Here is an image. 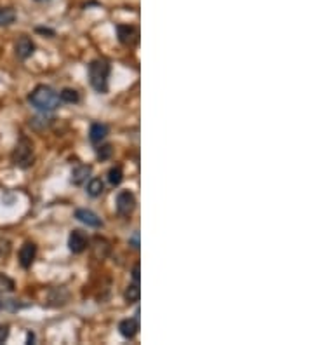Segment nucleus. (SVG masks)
<instances>
[{"mask_svg": "<svg viewBox=\"0 0 313 345\" xmlns=\"http://www.w3.org/2000/svg\"><path fill=\"white\" fill-rule=\"evenodd\" d=\"M28 101L39 112H54L61 105L59 95L49 86H37L33 91L28 95Z\"/></svg>", "mask_w": 313, "mask_h": 345, "instance_id": "f257e3e1", "label": "nucleus"}, {"mask_svg": "<svg viewBox=\"0 0 313 345\" xmlns=\"http://www.w3.org/2000/svg\"><path fill=\"white\" fill-rule=\"evenodd\" d=\"M110 72L112 67L107 59H94L89 65V82L94 91H97L99 95H107L108 92V79H110Z\"/></svg>", "mask_w": 313, "mask_h": 345, "instance_id": "f03ea898", "label": "nucleus"}, {"mask_svg": "<svg viewBox=\"0 0 313 345\" xmlns=\"http://www.w3.org/2000/svg\"><path fill=\"white\" fill-rule=\"evenodd\" d=\"M11 159H12V164L18 166V168H21V169L30 168V166L33 164V159H35L33 157V143H31L26 136H21L18 143H16L14 150H12Z\"/></svg>", "mask_w": 313, "mask_h": 345, "instance_id": "7ed1b4c3", "label": "nucleus"}, {"mask_svg": "<svg viewBox=\"0 0 313 345\" xmlns=\"http://www.w3.org/2000/svg\"><path fill=\"white\" fill-rule=\"evenodd\" d=\"M136 209V197L131 190H122L117 196V211L120 216L129 218L132 214V211Z\"/></svg>", "mask_w": 313, "mask_h": 345, "instance_id": "20e7f679", "label": "nucleus"}, {"mask_svg": "<svg viewBox=\"0 0 313 345\" xmlns=\"http://www.w3.org/2000/svg\"><path fill=\"white\" fill-rule=\"evenodd\" d=\"M117 37H119L120 44L134 47L140 42V30L132 25H117Z\"/></svg>", "mask_w": 313, "mask_h": 345, "instance_id": "39448f33", "label": "nucleus"}, {"mask_svg": "<svg viewBox=\"0 0 313 345\" xmlns=\"http://www.w3.org/2000/svg\"><path fill=\"white\" fill-rule=\"evenodd\" d=\"M87 246H89L87 235H85L82 230H73L70 234V237H68V247H70L72 253H75V255L82 253V251L87 249Z\"/></svg>", "mask_w": 313, "mask_h": 345, "instance_id": "423d86ee", "label": "nucleus"}, {"mask_svg": "<svg viewBox=\"0 0 313 345\" xmlns=\"http://www.w3.org/2000/svg\"><path fill=\"white\" fill-rule=\"evenodd\" d=\"M14 51H16V56H18L19 59L30 58V56L35 52V44H33V40H31L30 37H26V35H21V37L16 40Z\"/></svg>", "mask_w": 313, "mask_h": 345, "instance_id": "0eeeda50", "label": "nucleus"}, {"mask_svg": "<svg viewBox=\"0 0 313 345\" xmlns=\"http://www.w3.org/2000/svg\"><path fill=\"white\" fill-rule=\"evenodd\" d=\"M75 218L79 222H82L84 225L92 227V229H99V227H103V222H101V218L97 216L94 211H91V209H84V208L77 209L75 211Z\"/></svg>", "mask_w": 313, "mask_h": 345, "instance_id": "6e6552de", "label": "nucleus"}, {"mask_svg": "<svg viewBox=\"0 0 313 345\" xmlns=\"http://www.w3.org/2000/svg\"><path fill=\"white\" fill-rule=\"evenodd\" d=\"M35 257H37V246L33 242H24L21 249H19V265H21L23 269H30L31 263L35 262Z\"/></svg>", "mask_w": 313, "mask_h": 345, "instance_id": "1a4fd4ad", "label": "nucleus"}, {"mask_svg": "<svg viewBox=\"0 0 313 345\" xmlns=\"http://www.w3.org/2000/svg\"><path fill=\"white\" fill-rule=\"evenodd\" d=\"M119 331H120V335L124 336V338L132 340L134 336L137 335V331H140V323H137L136 318H134V319H124V321H120V324H119Z\"/></svg>", "mask_w": 313, "mask_h": 345, "instance_id": "9d476101", "label": "nucleus"}, {"mask_svg": "<svg viewBox=\"0 0 313 345\" xmlns=\"http://www.w3.org/2000/svg\"><path fill=\"white\" fill-rule=\"evenodd\" d=\"M108 133H110V128L107 124L94 122V124H91V128H89V140H91V143L97 145L108 136Z\"/></svg>", "mask_w": 313, "mask_h": 345, "instance_id": "9b49d317", "label": "nucleus"}, {"mask_svg": "<svg viewBox=\"0 0 313 345\" xmlns=\"http://www.w3.org/2000/svg\"><path fill=\"white\" fill-rule=\"evenodd\" d=\"M92 173V166L89 164H79L75 169L72 171V183L73 185H82L89 180Z\"/></svg>", "mask_w": 313, "mask_h": 345, "instance_id": "f8f14e48", "label": "nucleus"}, {"mask_svg": "<svg viewBox=\"0 0 313 345\" xmlns=\"http://www.w3.org/2000/svg\"><path fill=\"white\" fill-rule=\"evenodd\" d=\"M105 192V183L101 178H91L87 183V194L91 197H99Z\"/></svg>", "mask_w": 313, "mask_h": 345, "instance_id": "ddd939ff", "label": "nucleus"}, {"mask_svg": "<svg viewBox=\"0 0 313 345\" xmlns=\"http://www.w3.org/2000/svg\"><path fill=\"white\" fill-rule=\"evenodd\" d=\"M122 180H124V169H122V166H113V168H110V171H108L110 185L119 186L122 183Z\"/></svg>", "mask_w": 313, "mask_h": 345, "instance_id": "4468645a", "label": "nucleus"}, {"mask_svg": "<svg viewBox=\"0 0 313 345\" xmlns=\"http://www.w3.org/2000/svg\"><path fill=\"white\" fill-rule=\"evenodd\" d=\"M59 100L64 101V103H79L80 101V95L79 91H75V89H70V87H64L63 91L59 92Z\"/></svg>", "mask_w": 313, "mask_h": 345, "instance_id": "2eb2a0df", "label": "nucleus"}, {"mask_svg": "<svg viewBox=\"0 0 313 345\" xmlns=\"http://www.w3.org/2000/svg\"><path fill=\"white\" fill-rule=\"evenodd\" d=\"M125 300H127V303H136L140 302V296H141V290H140V283H134V284H129L127 290H125Z\"/></svg>", "mask_w": 313, "mask_h": 345, "instance_id": "dca6fc26", "label": "nucleus"}, {"mask_svg": "<svg viewBox=\"0 0 313 345\" xmlns=\"http://www.w3.org/2000/svg\"><path fill=\"white\" fill-rule=\"evenodd\" d=\"M16 21V11L11 7H0V26H7Z\"/></svg>", "mask_w": 313, "mask_h": 345, "instance_id": "f3484780", "label": "nucleus"}, {"mask_svg": "<svg viewBox=\"0 0 313 345\" xmlns=\"http://www.w3.org/2000/svg\"><path fill=\"white\" fill-rule=\"evenodd\" d=\"M112 153H113V148H112V145H99V147L96 148V157L99 161H107L112 157Z\"/></svg>", "mask_w": 313, "mask_h": 345, "instance_id": "a211bd4d", "label": "nucleus"}, {"mask_svg": "<svg viewBox=\"0 0 313 345\" xmlns=\"http://www.w3.org/2000/svg\"><path fill=\"white\" fill-rule=\"evenodd\" d=\"M0 290H6V291H14V281L9 279L7 275L0 274Z\"/></svg>", "mask_w": 313, "mask_h": 345, "instance_id": "6ab92c4d", "label": "nucleus"}, {"mask_svg": "<svg viewBox=\"0 0 313 345\" xmlns=\"http://www.w3.org/2000/svg\"><path fill=\"white\" fill-rule=\"evenodd\" d=\"M9 338V326L7 324H0V343H4Z\"/></svg>", "mask_w": 313, "mask_h": 345, "instance_id": "aec40b11", "label": "nucleus"}, {"mask_svg": "<svg viewBox=\"0 0 313 345\" xmlns=\"http://www.w3.org/2000/svg\"><path fill=\"white\" fill-rule=\"evenodd\" d=\"M132 279H134V283H140V265H134V269H132Z\"/></svg>", "mask_w": 313, "mask_h": 345, "instance_id": "412c9836", "label": "nucleus"}, {"mask_svg": "<svg viewBox=\"0 0 313 345\" xmlns=\"http://www.w3.org/2000/svg\"><path fill=\"white\" fill-rule=\"evenodd\" d=\"M33 342H35V335H33L31 331H28V333H26V343H28V345H31Z\"/></svg>", "mask_w": 313, "mask_h": 345, "instance_id": "4be33fe9", "label": "nucleus"}, {"mask_svg": "<svg viewBox=\"0 0 313 345\" xmlns=\"http://www.w3.org/2000/svg\"><path fill=\"white\" fill-rule=\"evenodd\" d=\"M39 34H47V35H54V30H49V28H37Z\"/></svg>", "mask_w": 313, "mask_h": 345, "instance_id": "5701e85b", "label": "nucleus"}, {"mask_svg": "<svg viewBox=\"0 0 313 345\" xmlns=\"http://www.w3.org/2000/svg\"><path fill=\"white\" fill-rule=\"evenodd\" d=\"M131 242H132V247H140V242H137V234H134V237L131 239Z\"/></svg>", "mask_w": 313, "mask_h": 345, "instance_id": "b1692460", "label": "nucleus"}, {"mask_svg": "<svg viewBox=\"0 0 313 345\" xmlns=\"http://www.w3.org/2000/svg\"><path fill=\"white\" fill-rule=\"evenodd\" d=\"M0 308H2V300H0Z\"/></svg>", "mask_w": 313, "mask_h": 345, "instance_id": "393cba45", "label": "nucleus"}, {"mask_svg": "<svg viewBox=\"0 0 313 345\" xmlns=\"http://www.w3.org/2000/svg\"><path fill=\"white\" fill-rule=\"evenodd\" d=\"M37 2H44V0H37Z\"/></svg>", "mask_w": 313, "mask_h": 345, "instance_id": "a878e982", "label": "nucleus"}]
</instances>
